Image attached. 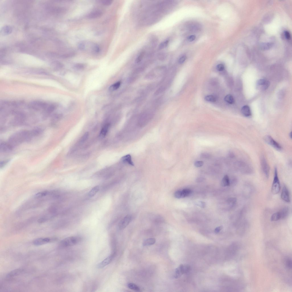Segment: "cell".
<instances>
[{"mask_svg":"<svg viewBox=\"0 0 292 292\" xmlns=\"http://www.w3.org/2000/svg\"><path fill=\"white\" fill-rule=\"evenodd\" d=\"M227 202L231 207H233L237 204V199L235 197L231 198L228 199Z\"/></svg>","mask_w":292,"mask_h":292,"instance_id":"83f0119b","label":"cell"},{"mask_svg":"<svg viewBox=\"0 0 292 292\" xmlns=\"http://www.w3.org/2000/svg\"><path fill=\"white\" fill-rule=\"evenodd\" d=\"M285 265L287 267L291 269L292 267V261L291 260L289 259H287L285 262Z\"/></svg>","mask_w":292,"mask_h":292,"instance_id":"8d00e7d4","label":"cell"},{"mask_svg":"<svg viewBox=\"0 0 292 292\" xmlns=\"http://www.w3.org/2000/svg\"><path fill=\"white\" fill-rule=\"evenodd\" d=\"M196 38V37L194 35H191L190 36L188 37V40L190 41H194Z\"/></svg>","mask_w":292,"mask_h":292,"instance_id":"7dc6e473","label":"cell"},{"mask_svg":"<svg viewBox=\"0 0 292 292\" xmlns=\"http://www.w3.org/2000/svg\"><path fill=\"white\" fill-rule=\"evenodd\" d=\"M192 191L191 190L188 189H185L181 190L182 198L187 197L191 194Z\"/></svg>","mask_w":292,"mask_h":292,"instance_id":"d4e9b609","label":"cell"},{"mask_svg":"<svg viewBox=\"0 0 292 292\" xmlns=\"http://www.w3.org/2000/svg\"><path fill=\"white\" fill-rule=\"evenodd\" d=\"M265 141L268 144L278 151L282 150V148L279 143L275 141L271 136L267 135L265 137Z\"/></svg>","mask_w":292,"mask_h":292,"instance_id":"52a82bcc","label":"cell"},{"mask_svg":"<svg viewBox=\"0 0 292 292\" xmlns=\"http://www.w3.org/2000/svg\"><path fill=\"white\" fill-rule=\"evenodd\" d=\"M32 138L31 131L21 130L11 135L7 142L14 148L25 142L30 141Z\"/></svg>","mask_w":292,"mask_h":292,"instance_id":"6da1fadb","label":"cell"},{"mask_svg":"<svg viewBox=\"0 0 292 292\" xmlns=\"http://www.w3.org/2000/svg\"><path fill=\"white\" fill-rule=\"evenodd\" d=\"M0 150L1 152H6L12 151L13 149L7 142H2L0 143Z\"/></svg>","mask_w":292,"mask_h":292,"instance_id":"5bb4252c","label":"cell"},{"mask_svg":"<svg viewBox=\"0 0 292 292\" xmlns=\"http://www.w3.org/2000/svg\"><path fill=\"white\" fill-rule=\"evenodd\" d=\"M103 13L100 10L93 11L89 13L87 16V18L89 19H95L100 18L102 16Z\"/></svg>","mask_w":292,"mask_h":292,"instance_id":"9a60e30c","label":"cell"},{"mask_svg":"<svg viewBox=\"0 0 292 292\" xmlns=\"http://www.w3.org/2000/svg\"><path fill=\"white\" fill-rule=\"evenodd\" d=\"M121 85V82H118L115 83L110 87L111 90H114L117 89L120 87Z\"/></svg>","mask_w":292,"mask_h":292,"instance_id":"836d02e7","label":"cell"},{"mask_svg":"<svg viewBox=\"0 0 292 292\" xmlns=\"http://www.w3.org/2000/svg\"><path fill=\"white\" fill-rule=\"evenodd\" d=\"M289 137H290V138H291V139L292 138V132H290V133L289 134Z\"/></svg>","mask_w":292,"mask_h":292,"instance_id":"f907efd6","label":"cell"},{"mask_svg":"<svg viewBox=\"0 0 292 292\" xmlns=\"http://www.w3.org/2000/svg\"><path fill=\"white\" fill-rule=\"evenodd\" d=\"M241 112L244 116L248 117L251 116V112L250 108L249 106L245 105L241 109Z\"/></svg>","mask_w":292,"mask_h":292,"instance_id":"ac0fdd59","label":"cell"},{"mask_svg":"<svg viewBox=\"0 0 292 292\" xmlns=\"http://www.w3.org/2000/svg\"><path fill=\"white\" fill-rule=\"evenodd\" d=\"M198 204L200 206L202 207H204L205 206V203L203 202H200Z\"/></svg>","mask_w":292,"mask_h":292,"instance_id":"681fc988","label":"cell"},{"mask_svg":"<svg viewBox=\"0 0 292 292\" xmlns=\"http://www.w3.org/2000/svg\"><path fill=\"white\" fill-rule=\"evenodd\" d=\"M224 100L226 102L231 104H233L235 102L233 97L230 95H226L224 98Z\"/></svg>","mask_w":292,"mask_h":292,"instance_id":"4316f807","label":"cell"},{"mask_svg":"<svg viewBox=\"0 0 292 292\" xmlns=\"http://www.w3.org/2000/svg\"><path fill=\"white\" fill-rule=\"evenodd\" d=\"M280 217V219H284L287 217L289 213V208L288 207H285L279 211Z\"/></svg>","mask_w":292,"mask_h":292,"instance_id":"e0dca14e","label":"cell"},{"mask_svg":"<svg viewBox=\"0 0 292 292\" xmlns=\"http://www.w3.org/2000/svg\"><path fill=\"white\" fill-rule=\"evenodd\" d=\"M224 67L223 64H219L217 66V69L219 71H222L224 69Z\"/></svg>","mask_w":292,"mask_h":292,"instance_id":"b9f144b4","label":"cell"},{"mask_svg":"<svg viewBox=\"0 0 292 292\" xmlns=\"http://www.w3.org/2000/svg\"><path fill=\"white\" fill-rule=\"evenodd\" d=\"M270 85L269 81L264 79H261L257 81L256 84L257 88L259 90H265L267 89Z\"/></svg>","mask_w":292,"mask_h":292,"instance_id":"9c48e42d","label":"cell"},{"mask_svg":"<svg viewBox=\"0 0 292 292\" xmlns=\"http://www.w3.org/2000/svg\"><path fill=\"white\" fill-rule=\"evenodd\" d=\"M84 65L82 64H76L75 65V68H78V69H82L84 67Z\"/></svg>","mask_w":292,"mask_h":292,"instance_id":"ee69618b","label":"cell"},{"mask_svg":"<svg viewBox=\"0 0 292 292\" xmlns=\"http://www.w3.org/2000/svg\"><path fill=\"white\" fill-rule=\"evenodd\" d=\"M230 184L229 178L227 175L224 176L221 182V185L223 187L229 186Z\"/></svg>","mask_w":292,"mask_h":292,"instance_id":"7402d4cb","label":"cell"},{"mask_svg":"<svg viewBox=\"0 0 292 292\" xmlns=\"http://www.w3.org/2000/svg\"><path fill=\"white\" fill-rule=\"evenodd\" d=\"M200 156L202 158L206 159H210L211 157V155L207 153H202Z\"/></svg>","mask_w":292,"mask_h":292,"instance_id":"e575fe53","label":"cell"},{"mask_svg":"<svg viewBox=\"0 0 292 292\" xmlns=\"http://www.w3.org/2000/svg\"><path fill=\"white\" fill-rule=\"evenodd\" d=\"M49 192L48 191H44L40 192L36 194L35 195L36 197L40 198L48 196L49 194Z\"/></svg>","mask_w":292,"mask_h":292,"instance_id":"f1b7e54d","label":"cell"},{"mask_svg":"<svg viewBox=\"0 0 292 292\" xmlns=\"http://www.w3.org/2000/svg\"><path fill=\"white\" fill-rule=\"evenodd\" d=\"M280 219V217L279 212L273 213L271 218L272 221H276Z\"/></svg>","mask_w":292,"mask_h":292,"instance_id":"484cf974","label":"cell"},{"mask_svg":"<svg viewBox=\"0 0 292 292\" xmlns=\"http://www.w3.org/2000/svg\"><path fill=\"white\" fill-rule=\"evenodd\" d=\"M169 43V40H165V41L162 42L159 45L158 48L159 49L161 50L164 49V48L167 46Z\"/></svg>","mask_w":292,"mask_h":292,"instance_id":"d6a6232c","label":"cell"},{"mask_svg":"<svg viewBox=\"0 0 292 292\" xmlns=\"http://www.w3.org/2000/svg\"><path fill=\"white\" fill-rule=\"evenodd\" d=\"M128 287L131 290H135L137 291H140V288L137 285L133 283H129L128 285Z\"/></svg>","mask_w":292,"mask_h":292,"instance_id":"4dcf8cb0","label":"cell"},{"mask_svg":"<svg viewBox=\"0 0 292 292\" xmlns=\"http://www.w3.org/2000/svg\"><path fill=\"white\" fill-rule=\"evenodd\" d=\"M51 66L53 70L54 71H57L62 68L63 65L60 62L54 61L51 63Z\"/></svg>","mask_w":292,"mask_h":292,"instance_id":"d6986e66","label":"cell"},{"mask_svg":"<svg viewBox=\"0 0 292 292\" xmlns=\"http://www.w3.org/2000/svg\"><path fill=\"white\" fill-rule=\"evenodd\" d=\"M132 217L130 215L125 217L119 224V229L121 230L125 229L132 221Z\"/></svg>","mask_w":292,"mask_h":292,"instance_id":"30bf717a","label":"cell"},{"mask_svg":"<svg viewBox=\"0 0 292 292\" xmlns=\"http://www.w3.org/2000/svg\"><path fill=\"white\" fill-rule=\"evenodd\" d=\"M260 161L262 171L265 177L267 178H268L269 177L270 171L269 165L266 159L264 156L261 157Z\"/></svg>","mask_w":292,"mask_h":292,"instance_id":"ba28073f","label":"cell"},{"mask_svg":"<svg viewBox=\"0 0 292 292\" xmlns=\"http://www.w3.org/2000/svg\"><path fill=\"white\" fill-rule=\"evenodd\" d=\"M223 226H220L217 227L215 229V232L216 233H218L220 232L222 229H223Z\"/></svg>","mask_w":292,"mask_h":292,"instance_id":"bcb514c9","label":"cell"},{"mask_svg":"<svg viewBox=\"0 0 292 292\" xmlns=\"http://www.w3.org/2000/svg\"><path fill=\"white\" fill-rule=\"evenodd\" d=\"M29 108L36 110H46L48 106L46 103L42 101H32L29 104Z\"/></svg>","mask_w":292,"mask_h":292,"instance_id":"5b68a950","label":"cell"},{"mask_svg":"<svg viewBox=\"0 0 292 292\" xmlns=\"http://www.w3.org/2000/svg\"><path fill=\"white\" fill-rule=\"evenodd\" d=\"M9 161V160H6L1 162L0 163V166L1 168H3L5 166V165L7 164V163H8Z\"/></svg>","mask_w":292,"mask_h":292,"instance_id":"7bdbcfd3","label":"cell"},{"mask_svg":"<svg viewBox=\"0 0 292 292\" xmlns=\"http://www.w3.org/2000/svg\"><path fill=\"white\" fill-rule=\"evenodd\" d=\"M205 99L206 101L211 102H215L216 100V98L215 97L212 95H208L206 96Z\"/></svg>","mask_w":292,"mask_h":292,"instance_id":"1f68e13d","label":"cell"},{"mask_svg":"<svg viewBox=\"0 0 292 292\" xmlns=\"http://www.w3.org/2000/svg\"><path fill=\"white\" fill-rule=\"evenodd\" d=\"M115 253L111 254L107 258L101 262L97 265V268H102L107 266L110 264L112 261L115 256Z\"/></svg>","mask_w":292,"mask_h":292,"instance_id":"8fae6325","label":"cell"},{"mask_svg":"<svg viewBox=\"0 0 292 292\" xmlns=\"http://www.w3.org/2000/svg\"><path fill=\"white\" fill-rule=\"evenodd\" d=\"M80 237L77 236H72L67 237L62 240L60 243V246L62 247H67L75 245L81 241Z\"/></svg>","mask_w":292,"mask_h":292,"instance_id":"3957f363","label":"cell"},{"mask_svg":"<svg viewBox=\"0 0 292 292\" xmlns=\"http://www.w3.org/2000/svg\"><path fill=\"white\" fill-rule=\"evenodd\" d=\"M190 266L188 265H181L176 270L174 277L177 278L182 275L188 273L190 271Z\"/></svg>","mask_w":292,"mask_h":292,"instance_id":"8992f818","label":"cell"},{"mask_svg":"<svg viewBox=\"0 0 292 292\" xmlns=\"http://www.w3.org/2000/svg\"><path fill=\"white\" fill-rule=\"evenodd\" d=\"M174 196L177 199L182 198L181 190H179L176 191L174 193Z\"/></svg>","mask_w":292,"mask_h":292,"instance_id":"f35d334b","label":"cell"},{"mask_svg":"<svg viewBox=\"0 0 292 292\" xmlns=\"http://www.w3.org/2000/svg\"><path fill=\"white\" fill-rule=\"evenodd\" d=\"M23 271L24 270L21 268L13 270L7 275L6 278H10L15 277L21 274L23 272Z\"/></svg>","mask_w":292,"mask_h":292,"instance_id":"2e32d148","label":"cell"},{"mask_svg":"<svg viewBox=\"0 0 292 292\" xmlns=\"http://www.w3.org/2000/svg\"><path fill=\"white\" fill-rule=\"evenodd\" d=\"M99 190V186H96L92 188L88 193V196L90 197H92L96 194Z\"/></svg>","mask_w":292,"mask_h":292,"instance_id":"ffe728a7","label":"cell"},{"mask_svg":"<svg viewBox=\"0 0 292 292\" xmlns=\"http://www.w3.org/2000/svg\"><path fill=\"white\" fill-rule=\"evenodd\" d=\"M110 127V125L107 124L105 125L102 128L101 131L100 135L101 136L104 137L107 135L108 132Z\"/></svg>","mask_w":292,"mask_h":292,"instance_id":"603a6c76","label":"cell"},{"mask_svg":"<svg viewBox=\"0 0 292 292\" xmlns=\"http://www.w3.org/2000/svg\"><path fill=\"white\" fill-rule=\"evenodd\" d=\"M46 218H41L38 220V222L39 223H44L46 221Z\"/></svg>","mask_w":292,"mask_h":292,"instance_id":"c3c4849f","label":"cell"},{"mask_svg":"<svg viewBox=\"0 0 292 292\" xmlns=\"http://www.w3.org/2000/svg\"><path fill=\"white\" fill-rule=\"evenodd\" d=\"M281 197L284 201L287 203L290 202L289 192L287 187L285 186H284L282 188L281 194Z\"/></svg>","mask_w":292,"mask_h":292,"instance_id":"7c38bea8","label":"cell"},{"mask_svg":"<svg viewBox=\"0 0 292 292\" xmlns=\"http://www.w3.org/2000/svg\"><path fill=\"white\" fill-rule=\"evenodd\" d=\"M144 54V52H142L140 53V55H139L138 57L136 60V61L137 63L140 62L141 61L142 59H143V56Z\"/></svg>","mask_w":292,"mask_h":292,"instance_id":"ab89813d","label":"cell"},{"mask_svg":"<svg viewBox=\"0 0 292 292\" xmlns=\"http://www.w3.org/2000/svg\"><path fill=\"white\" fill-rule=\"evenodd\" d=\"M56 108V106L54 104H51L48 106L46 109V112L48 114L51 113L54 111Z\"/></svg>","mask_w":292,"mask_h":292,"instance_id":"f546056e","label":"cell"},{"mask_svg":"<svg viewBox=\"0 0 292 292\" xmlns=\"http://www.w3.org/2000/svg\"><path fill=\"white\" fill-rule=\"evenodd\" d=\"M78 47L79 49L81 51H89L95 53H99L100 51V48L99 45L91 42H81L79 43Z\"/></svg>","mask_w":292,"mask_h":292,"instance_id":"7a4b0ae2","label":"cell"},{"mask_svg":"<svg viewBox=\"0 0 292 292\" xmlns=\"http://www.w3.org/2000/svg\"><path fill=\"white\" fill-rule=\"evenodd\" d=\"M285 36L287 40H290L291 39V35L289 32L288 31H285Z\"/></svg>","mask_w":292,"mask_h":292,"instance_id":"f6af8a7d","label":"cell"},{"mask_svg":"<svg viewBox=\"0 0 292 292\" xmlns=\"http://www.w3.org/2000/svg\"><path fill=\"white\" fill-rule=\"evenodd\" d=\"M204 164V162L203 161H197L195 162L194 165L196 167L199 168L202 167Z\"/></svg>","mask_w":292,"mask_h":292,"instance_id":"74e56055","label":"cell"},{"mask_svg":"<svg viewBox=\"0 0 292 292\" xmlns=\"http://www.w3.org/2000/svg\"><path fill=\"white\" fill-rule=\"evenodd\" d=\"M186 59V57L185 55L183 56L179 59L178 62L179 64H182L185 61Z\"/></svg>","mask_w":292,"mask_h":292,"instance_id":"60d3db41","label":"cell"},{"mask_svg":"<svg viewBox=\"0 0 292 292\" xmlns=\"http://www.w3.org/2000/svg\"><path fill=\"white\" fill-rule=\"evenodd\" d=\"M52 239L49 238H40L34 240L33 244L35 246H40L50 242Z\"/></svg>","mask_w":292,"mask_h":292,"instance_id":"4fadbf2b","label":"cell"},{"mask_svg":"<svg viewBox=\"0 0 292 292\" xmlns=\"http://www.w3.org/2000/svg\"><path fill=\"white\" fill-rule=\"evenodd\" d=\"M156 240L154 238H149L147 239L143 242V246H150L153 245L155 243Z\"/></svg>","mask_w":292,"mask_h":292,"instance_id":"cb8c5ba5","label":"cell"},{"mask_svg":"<svg viewBox=\"0 0 292 292\" xmlns=\"http://www.w3.org/2000/svg\"><path fill=\"white\" fill-rule=\"evenodd\" d=\"M123 162L129 165L134 166V164L132 161L131 157L129 155L124 156L122 158Z\"/></svg>","mask_w":292,"mask_h":292,"instance_id":"44dd1931","label":"cell"},{"mask_svg":"<svg viewBox=\"0 0 292 292\" xmlns=\"http://www.w3.org/2000/svg\"><path fill=\"white\" fill-rule=\"evenodd\" d=\"M280 185L278 175L277 169L276 167L274 169V177L272 187V192L273 194H277L280 191Z\"/></svg>","mask_w":292,"mask_h":292,"instance_id":"277c9868","label":"cell"},{"mask_svg":"<svg viewBox=\"0 0 292 292\" xmlns=\"http://www.w3.org/2000/svg\"><path fill=\"white\" fill-rule=\"evenodd\" d=\"M101 1L103 5L106 6L111 5L113 2V1L112 0H102Z\"/></svg>","mask_w":292,"mask_h":292,"instance_id":"d590c367","label":"cell"}]
</instances>
